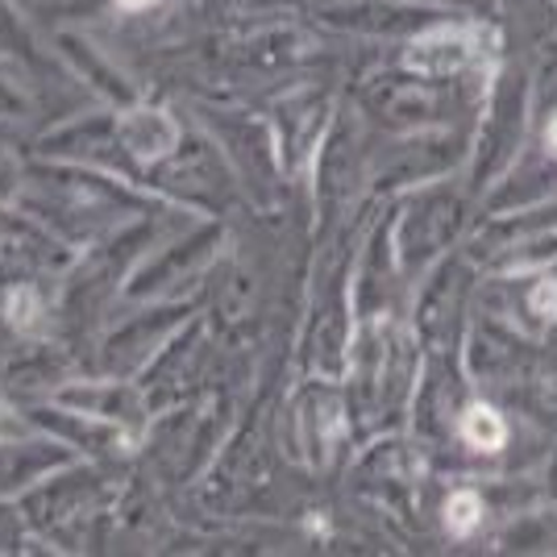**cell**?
Segmentation results:
<instances>
[{"instance_id":"cell-1","label":"cell","mask_w":557,"mask_h":557,"mask_svg":"<svg viewBox=\"0 0 557 557\" xmlns=\"http://www.w3.org/2000/svg\"><path fill=\"white\" fill-rule=\"evenodd\" d=\"M125 9H141V4H150V0H121Z\"/></svg>"}]
</instances>
